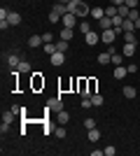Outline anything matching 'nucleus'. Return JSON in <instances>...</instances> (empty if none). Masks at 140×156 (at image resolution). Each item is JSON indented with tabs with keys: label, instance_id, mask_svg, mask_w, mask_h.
Segmentation results:
<instances>
[{
	"label": "nucleus",
	"instance_id": "39",
	"mask_svg": "<svg viewBox=\"0 0 140 156\" xmlns=\"http://www.w3.org/2000/svg\"><path fill=\"white\" fill-rule=\"evenodd\" d=\"M117 154V149H114L112 144H110V147H105V156H114Z\"/></svg>",
	"mask_w": 140,
	"mask_h": 156
},
{
	"label": "nucleus",
	"instance_id": "18",
	"mask_svg": "<svg viewBox=\"0 0 140 156\" xmlns=\"http://www.w3.org/2000/svg\"><path fill=\"white\" fill-rule=\"evenodd\" d=\"M135 47H138V44H124V49H121V54L131 58V56H133V54H135Z\"/></svg>",
	"mask_w": 140,
	"mask_h": 156
},
{
	"label": "nucleus",
	"instance_id": "16",
	"mask_svg": "<svg viewBox=\"0 0 140 156\" xmlns=\"http://www.w3.org/2000/svg\"><path fill=\"white\" fill-rule=\"evenodd\" d=\"M7 21H9V26H19V23H21V14L9 12V19H7Z\"/></svg>",
	"mask_w": 140,
	"mask_h": 156
},
{
	"label": "nucleus",
	"instance_id": "43",
	"mask_svg": "<svg viewBox=\"0 0 140 156\" xmlns=\"http://www.w3.org/2000/svg\"><path fill=\"white\" fill-rule=\"evenodd\" d=\"M103 154H105V149H93L91 151V156H103Z\"/></svg>",
	"mask_w": 140,
	"mask_h": 156
},
{
	"label": "nucleus",
	"instance_id": "2",
	"mask_svg": "<svg viewBox=\"0 0 140 156\" xmlns=\"http://www.w3.org/2000/svg\"><path fill=\"white\" fill-rule=\"evenodd\" d=\"M77 19H80V16H75L73 12H68V14L61 16V23H63V28H75L77 26Z\"/></svg>",
	"mask_w": 140,
	"mask_h": 156
},
{
	"label": "nucleus",
	"instance_id": "4",
	"mask_svg": "<svg viewBox=\"0 0 140 156\" xmlns=\"http://www.w3.org/2000/svg\"><path fill=\"white\" fill-rule=\"evenodd\" d=\"M47 110H49V112H61V110H63V103H61V98H52V100L47 103Z\"/></svg>",
	"mask_w": 140,
	"mask_h": 156
},
{
	"label": "nucleus",
	"instance_id": "29",
	"mask_svg": "<svg viewBox=\"0 0 140 156\" xmlns=\"http://www.w3.org/2000/svg\"><path fill=\"white\" fill-rule=\"evenodd\" d=\"M89 140H91V142H98V140H100V130L91 128V130H89Z\"/></svg>",
	"mask_w": 140,
	"mask_h": 156
},
{
	"label": "nucleus",
	"instance_id": "3",
	"mask_svg": "<svg viewBox=\"0 0 140 156\" xmlns=\"http://www.w3.org/2000/svg\"><path fill=\"white\" fill-rule=\"evenodd\" d=\"M117 37H119V33L114 30V28H107V30L100 33V40H103V42H107V44H112Z\"/></svg>",
	"mask_w": 140,
	"mask_h": 156
},
{
	"label": "nucleus",
	"instance_id": "37",
	"mask_svg": "<svg viewBox=\"0 0 140 156\" xmlns=\"http://www.w3.org/2000/svg\"><path fill=\"white\" fill-rule=\"evenodd\" d=\"M87 84H89V93L93 96V93H96V79H89Z\"/></svg>",
	"mask_w": 140,
	"mask_h": 156
},
{
	"label": "nucleus",
	"instance_id": "12",
	"mask_svg": "<svg viewBox=\"0 0 140 156\" xmlns=\"http://www.w3.org/2000/svg\"><path fill=\"white\" fill-rule=\"evenodd\" d=\"M121 93H124V98L133 100V98H135V86H124V89H121Z\"/></svg>",
	"mask_w": 140,
	"mask_h": 156
},
{
	"label": "nucleus",
	"instance_id": "14",
	"mask_svg": "<svg viewBox=\"0 0 140 156\" xmlns=\"http://www.w3.org/2000/svg\"><path fill=\"white\" fill-rule=\"evenodd\" d=\"M56 119H59V124H68V121H70V114H68L66 110H61V112H56Z\"/></svg>",
	"mask_w": 140,
	"mask_h": 156
},
{
	"label": "nucleus",
	"instance_id": "24",
	"mask_svg": "<svg viewBox=\"0 0 140 156\" xmlns=\"http://www.w3.org/2000/svg\"><path fill=\"white\" fill-rule=\"evenodd\" d=\"M54 9H56L61 16H63V14H68V5H66V2H56V5H54Z\"/></svg>",
	"mask_w": 140,
	"mask_h": 156
},
{
	"label": "nucleus",
	"instance_id": "25",
	"mask_svg": "<svg viewBox=\"0 0 140 156\" xmlns=\"http://www.w3.org/2000/svg\"><path fill=\"white\" fill-rule=\"evenodd\" d=\"M35 77H33V89H40V86H45V79L38 75V72H33Z\"/></svg>",
	"mask_w": 140,
	"mask_h": 156
},
{
	"label": "nucleus",
	"instance_id": "46",
	"mask_svg": "<svg viewBox=\"0 0 140 156\" xmlns=\"http://www.w3.org/2000/svg\"><path fill=\"white\" fill-rule=\"evenodd\" d=\"M133 23H135V28H140V16H138V19L133 21Z\"/></svg>",
	"mask_w": 140,
	"mask_h": 156
},
{
	"label": "nucleus",
	"instance_id": "30",
	"mask_svg": "<svg viewBox=\"0 0 140 156\" xmlns=\"http://www.w3.org/2000/svg\"><path fill=\"white\" fill-rule=\"evenodd\" d=\"M105 16L114 19V16H117V5H110V7H105Z\"/></svg>",
	"mask_w": 140,
	"mask_h": 156
},
{
	"label": "nucleus",
	"instance_id": "31",
	"mask_svg": "<svg viewBox=\"0 0 140 156\" xmlns=\"http://www.w3.org/2000/svg\"><path fill=\"white\" fill-rule=\"evenodd\" d=\"M121 61H124V54H119V51L112 54V63H114V65H121Z\"/></svg>",
	"mask_w": 140,
	"mask_h": 156
},
{
	"label": "nucleus",
	"instance_id": "21",
	"mask_svg": "<svg viewBox=\"0 0 140 156\" xmlns=\"http://www.w3.org/2000/svg\"><path fill=\"white\" fill-rule=\"evenodd\" d=\"M91 103H93V107H100V105L105 103V98L100 96V93H93V96H91Z\"/></svg>",
	"mask_w": 140,
	"mask_h": 156
},
{
	"label": "nucleus",
	"instance_id": "27",
	"mask_svg": "<svg viewBox=\"0 0 140 156\" xmlns=\"http://www.w3.org/2000/svg\"><path fill=\"white\" fill-rule=\"evenodd\" d=\"M47 21H52V23H59V21H61V14L52 7V12H49V19H47Z\"/></svg>",
	"mask_w": 140,
	"mask_h": 156
},
{
	"label": "nucleus",
	"instance_id": "40",
	"mask_svg": "<svg viewBox=\"0 0 140 156\" xmlns=\"http://www.w3.org/2000/svg\"><path fill=\"white\" fill-rule=\"evenodd\" d=\"M42 40H45V42H54V35H52V33H45V35H42Z\"/></svg>",
	"mask_w": 140,
	"mask_h": 156
},
{
	"label": "nucleus",
	"instance_id": "26",
	"mask_svg": "<svg viewBox=\"0 0 140 156\" xmlns=\"http://www.w3.org/2000/svg\"><path fill=\"white\" fill-rule=\"evenodd\" d=\"M80 33H82V35L91 33V23H89V21H80Z\"/></svg>",
	"mask_w": 140,
	"mask_h": 156
},
{
	"label": "nucleus",
	"instance_id": "36",
	"mask_svg": "<svg viewBox=\"0 0 140 156\" xmlns=\"http://www.w3.org/2000/svg\"><path fill=\"white\" fill-rule=\"evenodd\" d=\"M126 70H128V75H135V72H138V65H135V63H128Z\"/></svg>",
	"mask_w": 140,
	"mask_h": 156
},
{
	"label": "nucleus",
	"instance_id": "42",
	"mask_svg": "<svg viewBox=\"0 0 140 156\" xmlns=\"http://www.w3.org/2000/svg\"><path fill=\"white\" fill-rule=\"evenodd\" d=\"M126 5L131 7V9H135V7H138V0H126Z\"/></svg>",
	"mask_w": 140,
	"mask_h": 156
},
{
	"label": "nucleus",
	"instance_id": "7",
	"mask_svg": "<svg viewBox=\"0 0 140 156\" xmlns=\"http://www.w3.org/2000/svg\"><path fill=\"white\" fill-rule=\"evenodd\" d=\"M40 44H45V40H42V35H31L28 37V47H40Z\"/></svg>",
	"mask_w": 140,
	"mask_h": 156
},
{
	"label": "nucleus",
	"instance_id": "20",
	"mask_svg": "<svg viewBox=\"0 0 140 156\" xmlns=\"http://www.w3.org/2000/svg\"><path fill=\"white\" fill-rule=\"evenodd\" d=\"M7 63H9V65L14 68V70H16V68H19V63H21V58L16 56V54H9V58H7Z\"/></svg>",
	"mask_w": 140,
	"mask_h": 156
},
{
	"label": "nucleus",
	"instance_id": "17",
	"mask_svg": "<svg viewBox=\"0 0 140 156\" xmlns=\"http://www.w3.org/2000/svg\"><path fill=\"white\" fill-rule=\"evenodd\" d=\"M98 63L100 65H107V63H112V54H98Z\"/></svg>",
	"mask_w": 140,
	"mask_h": 156
},
{
	"label": "nucleus",
	"instance_id": "19",
	"mask_svg": "<svg viewBox=\"0 0 140 156\" xmlns=\"http://www.w3.org/2000/svg\"><path fill=\"white\" fill-rule=\"evenodd\" d=\"M56 49H59V51H63V54H66L68 49H70V42H68V40H59V42H56Z\"/></svg>",
	"mask_w": 140,
	"mask_h": 156
},
{
	"label": "nucleus",
	"instance_id": "32",
	"mask_svg": "<svg viewBox=\"0 0 140 156\" xmlns=\"http://www.w3.org/2000/svg\"><path fill=\"white\" fill-rule=\"evenodd\" d=\"M84 128H87V130H91V128H96V121H93V119H91V117H87V119H84Z\"/></svg>",
	"mask_w": 140,
	"mask_h": 156
},
{
	"label": "nucleus",
	"instance_id": "9",
	"mask_svg": "<svg viewBox=\"0 0 140 156\" xmlns=\"http://www.w3.org/2000/svg\"><path fill=\"white\" fill-rule=\"evenodd\" d=\"M126 75H128V70L124 65H114V79H124Z\"/></svg>",
	"mask_w": 140,
	"mask_h": 156
},
{
	"label": "nucleus",
	"instance_id": "45",
	"mask_svg": "<svg viewBox=\"0 0 140 156\" xmlns=\"http://www.w3.org/2000/svg\"><path fill=\"white\" fill-rule=\"evenodd\" d=\"M124 2H126V0H110V5H117V7L124 5Z\"/></svg>",
	"mask_w": 140,
	"mask_h": 156
},
{
	"label": "nucleus",
	"instance_id": "10",
	"mask_svg": "<svg viewBox=\"0 0 140 156\" xmlns=\"http://www.w3.org/2000/svg\"><path fill=\"white\" fill-rule=\"evenodd\" d=\"M98 28H100V30L112 28V19H110V16H103V19H98Z\"/></svg>",
	"mask_w": 140,
	"mask_h": 156
},
{
	"label": "nucleus",
	"instance_id": "28",
	"mask_svg": "<svg viewBox=\"0 0 140 156\" xmlns=\"http://www.w3.org/2000/svg\"><path fill=\"white\" fill-rule=\"evenodd\" d=\"M61 40H68V42H70V40H73V28H63V30H61Z\"/></svg>",
	"mask_w": 140,
	"mask_h": 156
},
{
	"label": "nucleus",
	"instance_id": "13",
	"mask_svg": "<svg viewBox=\"0 0 140 156\" xmlns=\"http://www.w3.org/2000/svg\"><path fill=\"white\" fill-rule=\"evenodd\" d=\"M91 16H93L96 21L103 19V16H105V9H103V7H91Z\"/></svg>",
	"mask_w": 140,
	"mask_h": 156
},
{
	"label": "nucleus",
	"instance_id": "35",
	"mask_svg": "<svg viewBox=\"0 0 140 156\" xmlns=\"http://www.w3.org/2000/svg\"><path fill=\"white\" fill-rule=\"evenodd\" d=\"M82 107H84V110H89V107H93L91 98H82Z\"/></svg>",
	"mask_w": 140,
	"mask_h": 156
},
{
	"label": "nucleus",
	"instance_id": "15",
	"mask_svg": "<svg viewBox=\"0 0 140 156\" xmlns=\"http://www.w3.org/2000/svg\"><path fill=\"white\" fill-rule=\"evenodd\" d=\"M128 12H131V7H128L126 2H124V5H119V7H117V14H119L121 19H126V16H128Z\"/></svg>",
	"mask_w": 140,
	"mask_h": 156
},
{
	"label": "nucleus",
	"instance_id": "5",
	"mask_svg": "<svg viewBox=\"0 0 140 156\" xmlns=\"http://www.w3.org/2000/svg\"><path fill=\"white\" fill-rule=\"evenodd\" d=\"M63 63H66V54H63V51L52 54V65H56V68H59V65H63Z\"/></svg>",
	"mask_w": 140,
	"mask_h": 156
},
{
	"label": "nucleus",
	"instance_id": "6",
	"mask_svg": "<svg viewBox=\"0 0 140 156\" xmlns=\"http://www.w3.org/2000/svg\"><path fill=\"white\" fill-rule=\"evenodd\" d=\"M121 37L126 44H138V40H135V30H128V33H121Z\"/></svg>",
	"mask_w": 140,
	"mask_h": 156
},
{
	"label": "nucleus",
	"instance_id": "44",
	"mask_svg": "<svg viewBox=\"0 0 140 156\" xmlns=\"http://www.w3.org/2000/svg\"><path fill=\"white\" fill-rule=\"evenodd\" d=\"M7 26H9V21H7V19H0V28H2V30H5Z\"/></svg>",
	"mask_w": 140,
	"mask_h": 156
},
{
	"label": "nucleus",
	"instance_id": "48",
	"mask_svg": "<svg viewBox=\"0 0 140 156\" xmlns=\"http://www.w3.org/2000/svg\"><path fill=\"white\" fill-rule=\"evenodd\" d=\"M84 2H89V0H84Z\"/></svg>",
	"mask_w": 140,
	"mask_h": 156
},
{
	"label": "nucleus",
	"instance_id": "22",
	"mask_svg": "<svg viewBox=\"0 0 140 156\" xmlns=\"http://www.w3.org/2000/svg\"><path fill=\"white\" fill-rule=\"evenodd\" d=\"M121 30L124 33H128V30H135V23L131 19H124V23H121Z\"/></svg>",
	"mask_w": 140,
	"mask_h": 156
},
{
	"label": "nucleus",
	"instance_id": "8",
	"mask_svg": "<svg viewBox=\"0 0 140 156\" xmlns=\"http://www.w3.org/2000/svg\"><path fill=\"white\" fill-rule=\"evenodd\" d=\"M84 40H87V44H89V47H93L100 37H98V33H96V30H91V33H87V35H84Z\"/></svg>",
	"mask_w": 140,
	"mask_h": 156
},
{
	"label": "nucleus",
	"instance_id": "33",
	"mask_svg": "<svg viewBox=\"0 0 140 156\" xmlns=\"http://www.w3.org/2000/svg\"><path fill=\"white\" fill-rule=\"evenodd\" d=\"M12 119H14V112H12V110L2 114V121H5V124H12Z\"/></svg>",
	"mask_w": 140,
	"mask_h": 156
},
{
	"label": "nucleus",
	"instance_id": "34",
	"mask_svg": "<svg viewBox=\"0 0 140 156\" xmlns=\"http://www.w3.org/2000/svg\"><path fill=\"white\" fill-rule=\"evenodd\" d=\"M54 133H56V137H61V140H63V137H66V130H63V124H61L59 128H54Z\"/></svg>",
	"mask_w": 140,
	"mask_h": 156
},
{
	"label": "nucleus",
	"instance_id": "11",
	"mask_svg": "<svg viewBox=\"0 0 140 156\" xmlns=\"http://www.w3.org/2000/svg\"><path fill=\"white\" fill-rule=\"evenodd\" d=\"M16 70H19L21 75H31V70H33V68H31V63H28V61H21Z\"/></svg>",
	"mask_w": 140,
	"mask_h": 156
},
{
	"label": "nucleus",
	"instance_id": "47",
	"mask_svg": "<svg viewBox=\"0 0 140 156\" xmlns=\"http://www.w3.org/2000/svg\"><path fill=\"white\" fill-rule=\"evenodd\" d=\"M61 2H66V5H68V2H70V0H61Z\"/></svg>",
	"mask_w": 140,
	"mask_h": 156
},
{
	"label": "nucleus",
	"instance_id": "38",
	"mask_svg": "<svg viewBox=\"0 0 140 156\" xmlns=\"http://www.w3.org/2000/svg\"><path fill=\"white\" fill-rule=\"evenodd\" d=\"M138 16H140V14H138V9H131V12H128V16H126V19L135 21V19H138Z\"/></svg>",
	"mask_w": 140,
	"mask_h": 156
},
{
	"label": "nucleus",
	"instance_id": "23",
	"mask_svg": "<svg viewBox=\"0 0 140 156\" xmlns=\"http://www.w3.org/2000/svg\"><path fill=\"white\" fill-rule=\"evenodd\" d=\"M56 51H59V49H56L54 42H45V54L47 56H52V54H56Z\"/></svg>",
	"mask_w": 140,
	"mask_h": 156
},
{
	"label": "nucleus",
	"instance_id": "41",
	"mask_svg": "<svg viewBox=\"0 0 140 156\" xmlns=\"http://www.w3.org/2000/svg\"><path fill=\"white\" fill-rule=\"evenodd\" d=\"M0 19H9V12H7L5 7H2V9H0Z\"/></svg>",
	"mask_w": 140,
	"mask_h": 156
},
{
	"label": "nucleus",
	"instance_id": "1",
	"mask_svg": "<svg viewBox=\"0 0 140 156\" xmlns=\"http://www.w3.org/2000/svg\"><path fill=\"white\" fill-rule=\"evenodd\" d=\"M68 12H73L75 16L84 19V16L91 14V7H89V2H84V0H70V2H68Z\"/></svg>",
	"mask_w": 140,
	"mask_h": 156
}]
</instances>
